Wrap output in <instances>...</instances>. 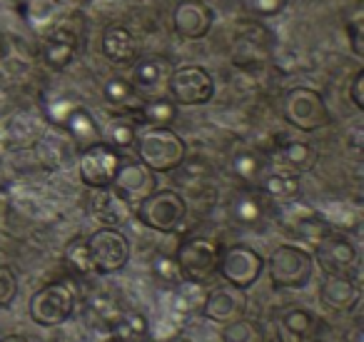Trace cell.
Wrapping results in <instances>:
<instances>
[{"instance_id":"cell-5","label":"cell","mask_w":364,"mask_h":342,"mask_svg":"<svg viewBox=\"0 0 364 342\" xmlns=\"http://www.w3.org/2000/svg\"><path fill=\"white\" fill-rule=\"evenodd\" d=\"M75 310V290L70 282L55 280L31 297V317L43 327L63 325Z\"/></svg>"},{"instance_id":"cell-8","label":"cell","mask_w":364,"mask_h":342,"mask_svg":"<svg viewBox=\"0 0 364 342\" xmlns=\"http://www.w3.org/2000/svg\"><path fill=\"white\" fill-rule=\"evenodd\" d=\"M120 165H122L120 150H115L105 140H100L80 152V180L87 187H92V190L110 187L117 170H120Z\"/></svg>"},{"instance_id":"cell-18","label":"cell","mask_w":364,"mask_h":342,"mask_svg":"<svg viewBox=\"0 0 364 342\" xmlns=\"http://www.w3.org/2000/svg\"><path fill=\"white\" fill-rule=\"evenodd\" d=\"M274 162H277V167H279L277 172L299 177L317 165V150H314L309 142L289 140V142H284L282 147H277V152H274Z\"/></svg>"},{"instance_id":"cell-16","label":"cell","mask_w":364,"mask_h":342,"mask_svg":"<svg viewBox=\"0 0 364 342\" xmlns=\"http://www.w3.org/2000/svg\"><path fill=\"white\" fill-rule=\"evenodd\" d=\"M319 300L334 312H349L359 302V285L349 275H324L319 285Z\"/></svg>"},{"instance_id":"cell-28","label":"cell","mask_w":364,"mask_h":342,"mask_svg":"<svg viewBox=\"0 0 364 342\" xmlns=\"http://www.w3.org/2000/svg\"><path fill=\"white\" fill-rule=\"evenodd\" d=\"M223 342H264V330L259 322L237 317L228 322L223 330Z\"/></svg>"},{"instance_id":"cell-2","label":"cell","mask_w":364,"mask_h":342,"mask_svg":"<svg viewBox=\"0 0 364 342\" xmlns=\"http://www.w3.org/2000/svg\"><path fill=\"white\" fill-rule=\"evenodd\" d=\"M135 215L150 230L172 232L185 220L188 205H185V197L177 190H152L145 200L135 205Z\"/></svg>"},{"instance_id":"cell-15","label":"cell","mask_w":364,"mask_h":342,"mask_svg":"<svg viewBox=\"0 0 364 342\" xmlns=\"http://www.w3.org/2000/svg\"><path fill=\"white\" fill-rule=\"evenodd\" d=\"M90 212L102 227H120L135 215V207L122 200L112 187H100L90 197Z\"/></svg>"},{"instance_id":"cell-35","label":"cell","mask_w":364,"mask_h":342,"mask_svg":"<svg viewBox=\"0 0 364 342\" xmlns=\"http://www.w3.org/2000/svg\"><path fill=\"white\" fill-rule=\"evenodd\" d=\"M247 8L259 18H272L287 8V0H247Z\"/></svg>"},{"instance_id":"cell-25","label":"cell","mask_w":364,"mask_h":342,"mask_svg":"<svg viewBox=\"0 0 364 342\" xmlns=\"http://www.w3.org/2000/svg\"><path fill=\"white\" fill-rule=\"evenodd\" d=\"M137 115L142 118V123L155 128H170L177 118V105L170 98H152V100L142 103L137 108Z\"/></svg>"},{"instance_id":"cell-31","label":"cell","mask_w":364,"mask_h":342,"mask_svg":"<svg viewBox=\"0 0 364 342\" xmlns=\"http://www.w3.org/2000/svg\"><path fill=\"white\" fill-rule=\"evenodd\" d=\"M107 145H112L115 150H122V147H130L135 142V123L125 120V118H115V120L107 125Z\"/></svg>"},{"instance_id":"cell-1","label":"cell","mask_w":364,"mask_h":342,"mask_svg":"<svg viewBox=\"0 0 364 342\" xmlns=\"http://www.w3.org/2000/svg\"><path fill=\"white\" fill-rule=\"evenodd\" d=\"M135 150L137 157L145 167L152 172H172L185 162L188 155V145L170 128H155L147 125L135 135Z\"/></svg>"},{"instance_id":"cell-34","label":"cell","mask_w":364,"mask_h":342,"mask_svg":"<svg viewBox=\"0 0 364 342\" xmlns=\"http://www.w3.org/2000/svg\"><path fill=\"white\" fill-rule=\"evenodd\" d=\"M18 295V280L16 272L8 265H0V307H8Z\"/></svg>"},{"instance_id":"cell-19","label":"cell","mask_w":364,"mask_h":342,"mask_svg":"<svg viewBox=\"0 0 364 342\" xmlns=\"http://www.w3.org/2000/svg\"><path fill=\"white\" fill-rule=\"evenodd\" d=\"M137 53H140V43L132 36L130 28L125 26H112L102 36V56L115 66H127L135 63Z\"/></svg>"},{"instance_id":"cell-32","label":"cell","mask_w":364,"mask_h":342,"mask_svg":"<svg viewBox=\"0 0 364 342\" xmlns=\"http://www.w3.org/2000/svg\"><path fill=\"white\" fill-rule=\"evenodd\" d=\"M152 275L160 282H165V285H180V282L185 280L177 260L172 255H165V252H157V255L152 257Z\"/></svg>"},{"instance_id":"cell-21","label":"cell","mask_w":364,"mask_h":342,"mask_svg":"<svg viewBox=\"0 0 364 342\" xmlns=\"http://www.w3.org/2000/svg\"><path fill=\"white\" fill-rule=\"evenodd\" d=\"M75 51H77V38L70 31H53L41 46L43 63L48 68H53V71H63V68L70 66Z\"/></svg>"},{"instance_id":"cell-23","label":"cell","mask_w":364,"mask_h":342,"mask_svg":"<svg viewBox=\"0 0 364 342\" xmlns=\"http://www.w3.org/2000/svg\"><path fill=\"white\" fill-rule=\"evenodd\" d=\"M267 215V195L257 190H242L232 202V217L240 225H257Z\"/></svg>"},{"instance_id":"cell-33","label":"cell","mask_w":364,"mask_h":342,"mask_svg":"<svg viewBox=\"0 0 364 342\" xmlns=\"http://www.w3.org/2000/svg\"><path fill=\"white\" fill-rule=\"evenodd\" d=\"M90 312L97 317V322H100L102 327H107V330H110V327L115 325L117 317H120L122 307L117 305L110 295H95L90 300Z\"/></svg>"},{"instance_id":"cell-29","label":"cell","mask_w":364,"mask_h":342,"mask_svg":"<svg viewBox=\"0 0 364 342\" xmlns=\"http://www.w3.org/2000/svg\"><path fill=\"white\" fill-rule=\"evenodd\" d=\"M264 165H267V160H264V157L259 155V152H255V150H242V152H237V155L232 157L235 175H237L240 180H245V182L257 180V177L262 175Z\"/></svg>"},{"instance_id":"cell-9","label":"cell","mask_w":364,"mask_h":342,"mask_svg":"<svg viewBox=\"0 0 364 342\" xmlns=\"http://www.w3.org/2000/svg\"><path fill=\"white\" fill-rule=\"evenodd\" d=\"M170 95L180 105H203L215 95V81L205 68L182 66L170 73L167 78Z\"/></svg>"},{"instance_id":"cell-20","label":"cell","mask_w":364,"mask_h":342,"mask_svg":"<svg viewBox=\"0 0 364 342\" xmlns=\"http://www.w3.org/2000/svg\"><path fill=\"white\" fill-rule=\"evenodd\" d=\"M63 128H65V133L73 138V142H75L80 150H85V147L102 140L100 125H97L95 118L90 115V110H85V108H80V105H75L68 113L65 120H63Z\"/></svg>"},{"instance_id":"cell-39","label":"cell","mask_w":364,"mask_h":342,"mask_svg":"<svg viewBox=\"0 0 364 342\" xmlns=\"http://www.w3.org/2000/svg\"><path fill=\"white\" fill-rule=\"evenodd\" d=\"M167 342H193V340H188V337H172V340H167Z\"/></svg>"},{"instance_id":"cell-6","label":"cell","mask_w":364,"mask_h":342,"mask_svg":"<svg viewBox=\"0 0 364 342\" xmlns=\"http://www.w3.org/2000/svg\"><path fill=\"white\" fill-rule=\"evenodd\" d=\"M180 272L185 280L193 282H208L213 275H218V260H220V245L213 237H188L182 240L175 255Z\"/></svg>"},{"instance_id":"cell-38","label":"cell","mask_w":364,"mask_h":342,"mask_svg":"<svg viewBox=\"0 0 364 342\" xmlns=\"http://www.w3.org/2000/svg\"><path fill=\"white\" fill-rule=\"evenodd\" d=\"M0 342H28L23 335H6V337H0Z\"/></svg>"},{"instance_id":"cell-40","label":"cell","mask_w":364,"mask_h":342,"mask_svg":"<svg viewBox=\"0 0 364 342\" xmlns=\"http://www.w3.org/2000/svg\"><path fill=\"white\" fill-rule=\"evenodd\" d=\"M105 342H120V340H117V337H110V340H105Z\"/></svg>"},{"instance_id":"cell-14","label":"cell","mask_w":364,"mask_h":342,"mask_svg":"<svg viewBox=\"0 0 364 342\" xmlns=\"http://www.w3.org/2000/svg\"><path fill=\"white\" fill-rule=\"evenodd\" d=\"M314 252H317V262L324 275H347L357 265V247L344 235L329 232L314 245Z\"/></svg>"},{"instance_id":"cell-22","label":"cell","mask_w":364,"mask_h":342,"mask_svg":"<svg viewBox=\"0 0 364 342\" xmlns=\"http://www.w3.org/2000/svg\"><path fill=\"white\" fill-rule=\"evenodd\" d=\"M172 71L175 68L165 56H147L135 66L130 83L135 86V90H155V88L165 86Z\"/></svg>"},{"instance_id":"cell-17","label":"cell","mask_w":364,"mask_h":342,"mask_svg":"<svg viewBox=\"0 0 364 342\" xmlns=\"http://www.w3.org/2000/svg\"><path fill=\"white\" fill-rule=\"evenodd\" d=\"M322 332V322L304 307H292L279 317V342H314Z\"/></svg>"},{"instance_id":"cell-7","label":"cell","mask_w":364,"mask_h":342,"mask_svg":"<svg viewBox=\"0 0 364 342\" xmlns=\"http://www.w3.org/2000/svg\"><path fill=\"white\" fill-rule=\"evenodd\" d=\"M264 270V260L257 250H252L250 245H230L225 250H220L218 260V272L225 277V282L235 287H252L259 280Z\"/></svg>"},{"instance_id":"cell-37","label":"cell","mask_w":364,"mask_h":342,"mask_svg":"<svg viewBox=\"0 0 364 342\" xmlns=\"http://www.w3.org/2000/svg\"><path fill=\"white\" fill-rule=\"evenodd\" d=\"M347 31H349V41H352L354 56H362V53H364V46H362V18H354V21L347 26Z\"/></svg>"},{"instance_id":"cell-3","label":"cell","mask_w":364,"mask_h":342,"mask_svg":"<svg viewBox=\"0 0 364 342\" xmlns=\"http://www.w3.org/2000/svg\"><path fill=\"white\" fill-rule=\"evenodd\" d=\"M282 115L289 125H294L297 130L304 133H314L332 123L327 103L312 88H292V90L284 93Z\"/></svg>"},{"instance_id":"cell-24","label":"cell","mask_w":364,"mask_h":342,"mask_svg":"<svg viewBox=\"0 0 364 342\" xmlns=\"http://www.w3.org/2000/svg\"><path fill=\"white\" fill-rule=\"evenodd\" d=\"M112 337L120 342H145L150 337V322L142 312L137 310H122L115 325L110 327Z\"/></svg>"},{"instance_id":"cell-30","label":"cell","mask_w":364,"mask_h":342,"mask_svg":"<svg viewBox=\"0 0 364 342\" xmlns=\"http://www.w3.org/2000/svg\"><path fill=\"white\" fill-rule=\"evenodd\" d=\"M102 95H105V100L110 103V105L122 108V105H130V103L135 100L137 90L130 81L112 76V78H107L105 86H102Z\"/></svg>"},{"instance_id":"cell-27","label":"cell","mask_w":364,"mask_h":342,"mask_svg":"<svg viewBox=\"0 0 364 342\" xmlns=\"http://www.w3.org/2000/svg\"><path fill=\"white\" fill-rule=\"evenodd\" d=\"M262 192L272 200L279 202H292L299 195V177L284 175V172H272V175L264 177Z\"/></svg>"},{"instance_id":"cell-4","label":"cell","mask_w":364,"mask_h":342,"mask_svg":"<svg viewBox=\"0 0 364 342\" xmlns=\"http://www.w3.org/2000/svg\"><path fill=\"white\" fill-rule=\"evenodd\" d=\"M269 280L279 290H299L312 280L314 260L304 247L279 245L267 262Z\"/></svg>"},{"instance_id":"cell-13","label":"cell","mask_w":364,"mask_h":342,"mask_svg":"<svg viewBox=\"0 0 364 342\" xmlns=\"http://www.w3.org/2000/svg\"><path fill=\"white\" fill-rule=\"evenodd\" d=\"M110 187L122 200H127L135 207L137 202L145 200L152 190H157V180H155V172L142 165V162H122Z\"/></svg>"},{"instance_id":"cell-36","label":"cell","mask_w":364,"mask_h":342,"mask_svg":"<svg viewBox=\"0 0 364 342\" xmlns=\"http://www.w3.org/2000/svg\"><path fill=\"white\" fill-rule=\"evenodd\" d=\"M349 98H352V103L359 110H364V71L354 73L352 86H349Z\"/></svg>"},{"instance_id":"cell-11","label":"cell","mask_w":364,"mask_h":342,"mask_svg":"<svg viewBox=\"0 0 364 342\" xmlns=\"http://www.w3.org/2000/svg\"><path fill=\"white\" fill-rule=\"evenodd\" d=\"M215 23V11L205 0H180L172 13L175 33L185 41H200L210 33Z\"/></svg>"},{"instance_id":"cell-12","label":"cell","mask_w":364,"mask_h":342,"mask_svg":"<svg viewBox=\"0 0 364 342\" xmlns=\"http://www.w3.org/2000/svg\"><path fill=\"white\" fill-rule=\"evenodd\" d=\"M200 310H203V315L208 317V320L228 325V322L237 320V317H245L247 297H245L242 287H235L228 282V285H220V287H215L213 292H208Z\"/></svg>"},{"instance_id":"cell-10","label":"cell","mask_w":364,"mask_h":342,"mask_svg":"<svg viewBox=\"0 0 364 342\" xmlns=\"http://www.w3.org/2000/svg\"><path fill=\"white\" fill-rule=\"evenodd\" d=\"M97 272H117L130 260V240L117 227H100L87 237Z\"/></svg>"},{"instance_id":"cell-26","label":"cell","mask_w":364,"mask_h":342,"mask_svg":"<svg viewBox=\"0 0 364 342\" xmlns=\"http://www.w3.org/2000/svg\"><path fill=\"white\" fill-rule=\"evenodd\" d=\"M63 260H65L68 270L75 272V275L87 277V275H95L97 272L85 237H73V240L65 245V255H63Z\"/></svg>"}]
</instances>
